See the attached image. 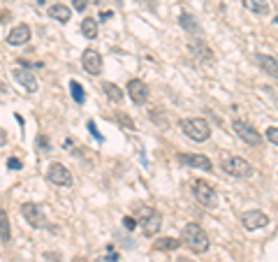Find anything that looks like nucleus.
I'll return each instance as SVG.
<instances>
[{"label": "nucleus", "instance_id": "obj_33", "mask_svg": "<svg viewBox=\"0 0 278 262\" xmlns=\"http://www.w3.org/2000/svg\"><path fill=\"white\" fill-rule=\"evenodd\" d=\"M19 67H28V70H30V63H28L26 58H19Z\"/></svg>", "mask_w": 278, "mask_h": 262}, {"label": "nucleus", "instance_id": "obj_21", "mask_svg": "<svg viewBox=\"0 0 278 262\" xmlns=\"http://www.w3.org/2000/svg\"><path fill=\"white\" fill-rule=\"evenodd\" d=\"M181 246V239L176 241L174 237H158L156 241H153V248L156 251H176Z\"/></svg>", "mask_w": 278, "mask_h": 262}, {"label": "nucleus", "instance_id": "obj_8", "mask_svg": "<svg viewBox=\"0 0 278 262\" xmlns=\"http://www.w3.org/2000/svg\"><path fill=\"white\" fill-rule=\"evenodd\" d=\"M47 179H49L54 186H60V188H70L74 183L72 172H70L63 163H51L49 170H47Z\"/></svg>", "mask_w": 278, "mask_h": 262}, {"label": "nucleus", "instance_id": "obj_20", "mask_svg": "<svg viewBox=\"0 0 278 262\" xmlns=\"http://www.w3.org/2000/svg\"><path fill=\"white\" fill-rule=\"evenodd\" d=\"M102 93H105L111 102H123V90H121V86H116V84L102 82Z\"/></svg>", "mask_w": 278, "mask_h": 262}, {"label": "nucleus", "instance_id": "obj_10", "mask_svg": "<svg viewBox=\"0 0 278 262\" xmlns=\"http://www.w3.org/2000/svg\"><path fill=\"white\" fill-rule=\"evenodd\" d=\"M241 225H244L246 230L267 228V225H269V216H267L264 211H257V209H253V211L241 213Z\"/></svg>", "mask_w": 278, "mask_h": 262}, {"label": "nucleus", "instance_id": "obj_9", "mask_svg": "<svg viewBox=\"0 0 278 262\" xmlns=\"http://www.w3.org/2000/svg\"><path fill=\"white\" fill-rule=\"evenodd\" d=\"M179 160L183 167H190V170H202V172H213V163L209 156H202V153H179Z\"/></svg>", "mask_w": 278, "mask_h": 262}, {"label": "nucleus", "instance_id": "obj_27", "mask_svg": "<svg viewBox=\"0 0 278 262\" xmlns=\"http://www.w3.org/2000/svg\"><path fill=\"white\" fill-rule=\"evenodd\" d=\"M267 140H269L271 144H276V146H278V128H276V125L267 128Z\"/></svg>", "mask_w": 278, "mask_h": 262}, {"label": "nucleus", "instance_id": "obj_15", "mask_svg": "<svg viewBox=\"0 0 278 262\" xmlns=\"http://www.w3.org/2000/svg\"><path fill=\"white\" fill-rule=\"evenodd\" d=\"M255 65L260 67L264 74H269L271 79L278 82V60L274 56H267V54H255Z\"/></svg>", "mask_w": 278, "mask_h": 262}, {"label": "nucleus", "instance_id": "obj_30", "mask_svg": "<svg viewBox=\"0 0 278 262\" xmlns=\"http://www.w3.org/2000/svg\"><path fill=\"white\" fill-rule=\"evenodd\" d=\"M7 167L17 172V170H21V160H19V158H7Z\"/></svg>", "mask_w": 278, "mask_h": 262}, {"label": "nucleus", "instance_id": "obj_23", "mask_svg": "<svg viewBox=\"0 0 278 262\" xmlns=\"http://www.w3.org/2000/svg\"><path fill=\"white\" fill-rule=\"evenodd\" d=\"M82 33H83V37L95 40V37H98V21H95V19H83L82 21Z\"/></svg>", "mask_w": 278, "mask_h": 262}, {"label": "nucleus", "instance_id": "obj_35", "mask_svg": "<svg viewBox=\"0 0 278 262\" xmlns=\"http://www.w3.org/2000/svg\"><path fill=\"white\" fill-rule=\"evenodd\" d=\"M100 262H102V260H100Z\"/></svg>", "mask_w": 278, "mask_h": 262}, {"label": "nucleus", "instance_id": "obj_5", "mask_svg": "<svg viewBox=\"0 0 278 262\" xmlns=\"http://www.w3.org/2000/svg\"><path fill=\"white\" fill-rule=\"evenodd\" d=\"M222 170H225L229 176H234V179H250V176H253V165L239 156L225 158V160H222Z\"/></svg>", "mask_w": 278, "mask_h": 262}, {"label": "nucleus", "instance_id": "obj_16", "mask_svg": "<svg viewBox=\"0 0 278 262\" xmlns=\"http://www.w3.org/2000/svg\"><path fill=\"white\" fill-rule=\"evenodd\" d=\"M188 49H190V54H195V56L199 58V60H204V63H211V60H213V51L209 49V47H206L199 37H195V40L190 42Z\"/></svg>", "mask_w": 278, "mask_h": 262}, {"label": "nucleus", "instance_id": "obj_11", "mask_svg": "<svg viewBox=\"0 0 278 262\" xmlns=\"http://www.w3.org/2000/svg\"><path fill=\"white\" fill-rule=\"evenodd\" d=\"M82 65L90 77H98V74L102 72V56H100L95 49H86L82 54Z\"/></svg>", "mask_w": 278, "mask_h": 262}, {"label": "nucleus", "instance_id": "obj_31", "mask_svg": "<svg viewBox=\"0 0 278 262\" xmlns=\"http://www.w3.org/2000/svg\"><path fill=\"white\" fill-rule=\"evenodd\" d=\"M123 228H125V230H135V228H137V223H135L132 216H125V218H123Z\"/></svg>", "mask_w": 278, "mask_h": 262}, {"label": "nucleus", "instance_id": "obj_4", "mask_svg": "<svg viewBox=\"0 0 278 262\" xmlns=\"http://www.w3.org/2000/svg\"><path fill=\"white\" fill-rule=\"evenodd\" d=\"M190 188H193L195 200L204 206V209H216V206H218V193L213 190L211 183H206L204 179H195L190 183Z\"/></svg>", "mask_w": 278, "mask_h": 262}, {"label": "nucleus", "instance_id": "obj_32", "mask_svg": "<svg viewBox=\"0 0 278 262\" xmlns=\"http://www.w3.org/2000/svg\"><path fill=\"white\" fill-rule=\"evenodd\" d=\"M5 144H7V132L0 128V146H5Z\"/></svg>", "mask_w": 278, "mask_h": 262}, {"label": "nucleus", "instance_id": "obj_26", "mask_svg": "<svg viewBox=\"0 0 278 262\" xmlns=\"http://www.w3.org/2000/svg\"><path fill=\"white\" fill-rule=\"evenodd\" d=\"M37 148H40L42 153H49V151H51L49 137H44V135H37Z\"/></svg>", "mask_w": 278, "mask_h": 262}, {"label": "nucleus", "instance_id": "obj_18", "mask_svg": "<svg viewBox=\"0 0 278 262\" xmlns=\"http://www.w3.org/2000/svg\"><path fill=\"white\" fill-rule=\"evenodd\" d=\"M179 26L190 35H202V28H199V24H197V19L193 17V14H188V12H183V14L179 17Z\"/></svg>", "mask_w": 278, "mask_h": 262}, {"label": "nucleus", "instance_id": "obj_24", "mask_svg": "<svg viewBox=\"0 0 278 262\" xmlns=\"http://www.w3.org/2000/svg\"><path fill=\"white\" fill-rule=\"evenodd\" d=\"M70 90H72V98H74V102H79V105H83L86 102V90H83V86L79 82H70Z\"/></svg>", "mask_w": 278, "mask_h": 262}, {"label": "nucleus", "instance_id": "obj_14", "mask_svg": "<svg viewBox=\"0 0 278 262\" xmlns=\"http://www.w3.org/2000/svg\"><path fill=\"white\" fill-rule=\"evenodd\" d=\"M5 40H7L9 47H21V44H26V42L30 40V26H28V24L14 26Z\"/></svg>", "mask_w": 278, "mask_h": 262}, {"label": "nucleus", "instance_id": "obj_34", "mask_svg": "<svg viewBox=\"0 0 278 262\" xmlns=\"http://www.w3.org/2000/svg\"><path fill=\"white\" fill-rule=\"evenodd\" d=\"M70 262H88V260H86L83 255H74V258H72V260H70Z\"/></svg>", "mask_w": 278, "mask_h": 262}, {"label": "nucleus", "instance_id": "obj_17", "mask_svg": "<svg viewBox=\"0 0 278 262\" xmlns=\"http://www.w3.org/2000/svg\"><path fill=\"white\" fill-rule=\"evenodd\" d=\"M47 14H49L51 19H56L58 24H67V21L72 19V9L67 7V5H63V2H56V5H51V7L47 9Z\"/></svg>", "mask_w": 278, "mask_h": 262}, {"label": "nucleus", "instance_id": "obj_6", "mask_svg": "<svg viewBox=\"0 0 278 262\" xmlns=\"http://www.w3.org/2000/svg\"><path fill=\"white\" fill-rule=\"evenodd\" d=\"M232 130H234V135H237L244 144H248V146H260V144H262V135H260V132L255 130L250 123L241 121V118H234V121H232Z\"/></svg>", "mask_w": 278, "mask_h": 262}, {"label": "nucleus", "instance_id": "obj_29", "mask_svg": "<svg viewBox=\"0 0 278 262\" xmlns=\"http://www.w3.org/2000/svg\"><path fill=\"white\" fill-rule=\"evenodd\" d=\"M44 260L47 262H60V253H56V251H47V253H44Z\"/></svg>", "mask_w": 278, "mask_h": 262}, {"label": "nucleus", "instance_id": "obj_19", "mask_svg": "<svg viewBox=\"0 0 278 262\" xmlns=\"http://www.w3.org/2000/svg\"><path fill=\"white\" fill-rule=\"evenodd\" d=\"M0 241L9 244L12 241V228H9V216L5 209H0Z\"/></svg>", "mask_w": 278, "mask_h": 262}, {"label": "nucleus", "instance_id": "obj_28", "mask_svg": "<svg viewBox=\"0 0 278 262\" xmlns=\"http://www.w3.org/2000/svg\"><path fill=\"white\" fill-rule=\"evenodd\" d=\"M88 7V0H74L72 2V9H77V12H82L83 14V9Z\"/></svg>", "mask_w": 278, "mask_h": 262}, {"label": "nucleus", "instance_id": "obj_22", "mask_svg": "<svg viewBox=\"0 0 278 262\" xmlns=\"http://www.w3.org/2000/svg\"><path fill=\"white\" fill-rule=\"evenodd\" d=\"M246 9H250L253 14H269V2L267 0H241Z\"/></svg>", "mask_w": 278, "mask_h": 262}, {"label": "nucleus", "instance_id": "obj_13", "mask_svg": "<svg viewBox=\"0 0 278 262\" xmlns=\"http://www.w3.org/2000/svg\"><path fill=\"white\" fill-rule=\"evenodd\" d=\"M12 77H14L28 93H37V79H35V74L30 72L28 67H14V70H12Z\"/></svg>", "mask_w": 278, "mask_h": 262}, {"label": "nucleus", "instance_id": "obj_12", "mask_svg": "<svg viewBox=\"0 0 278 262\" xmlns=\"http://www.w3.org/2000/svg\"><path fill=\"white\" fill-rule=\"evenodd\" d=\"M125 93L130 95V100L135 102V105H144V102L148 100V86L141 82V79H130Z\"/></svg>", "mask_w": 278, "mask_h": 262}, {"label": "nucleus", "instance_id": "obj_7", "mask_svg": "<svg viewBox=\"0 0 278 262\" xmlns=\"http://www.w3.org/2000/svg\"><path fill=\"white\" fill-rule=\"evenodd\" d=\"M21 216H24L26 223H28L30 228H35V230H42V228L49 225V223H47V213L42 211L40 204H33V202L21 204Z\"/></svg>", "mask_w": 278, "mask_h": 262}, {"label": "nucleus", "instance_id": "obj_3", "mask_svg": "<svg viewBox=\"0 0 278 262\" xmlns=\"http://www.w3.org/2000/svg\"><path fill=\"white\" fill-rule=\"evenodd\" d=\"M137 218H139V228H141V232L146 237H156L158 232H160V228H163V216H160V211L148 204L139 206Z\"/></svg>", "mask_w": 278, "mask_h": 262}, {"label": "nucleus", "instance_id": "obj_25", "mask_svg": "<svg viewBox=\"0 0 278 262\" xmlns=\"http://www.w3.org/2000/svg\"><path fill=\"white\" fill-rule=\"evenodd\" d=\"M148 118L156 123V125H160V128H169V123H167V118H165V114L160 109H151V112H148Z\"/></svg>", "mask_w": 278, "mask_h": 262}, {"label": "nucleus", "instance_id": "obj_1", "mask_svg": "<svg viewBox=\"0 0 278 262\" xmlns=\"http://www.w3.org/2000/svg\"><path fill=\"white\" fill-rule=\"evenodd\" d=\"M181 244L188 246L193 253H206L209 246H211V241H209V234L204 232L202 225L188 223V225L183 228V232H181Z\"/></svg>", "mask_w": 278, "mask_h": 262}, {"label": "nucleus", "instance_id": "obj_2", "mask_svg": "<svg viewBox=\"0 0 278 262\" xmlns=\"http://www.w3.org/2000/svg\"><path fill=\"white\" fill-rule=\"evenodd\" d=\"M181 132L193 142H206L211 137V125L206 118H199V116H190V118H183L179 123Z\"/></svg>", "mask_w": 278, "mask_h": 262}]
</instances>
